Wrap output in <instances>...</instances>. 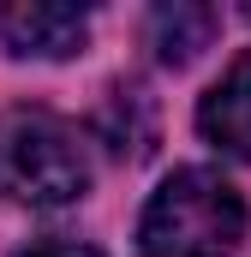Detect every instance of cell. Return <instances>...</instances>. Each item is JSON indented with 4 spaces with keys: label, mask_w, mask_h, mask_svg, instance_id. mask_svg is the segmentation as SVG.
<instances>
[{
    "label": "cell",
    "mask_w": 251,
    "mask_h": 257,
    "mask_svg": "<svg viewBox=\"0 0 251 257\" xmlns=\"http://www.w3.org/2000/svg\"><path fill=\"white\" fill-rule=\"evenodd\" d=\"M245 239V197L215 168H180L168 174L138 221L144 257H227Z\"/></svg>",
    "instance_id": "6da1fadb"
},
{
    "label": "cell",
    "mask_w": 251,
    "mask_h": 257,
    "mask_svg": "<svg viewBox=\"0 0 251 257\" xmlns=\"http://www.w3.org/2000/svg\"><path fill=\"white\" fill-rule=\"evenodd\" d=\"M84 186H90V156L66 120H54V114L6 120V132H0V197L54 209V203L84 197Z\"/></svg>",
    "instance_id": "7a4b0ae2"
},
{
    "label": "cell",
    "mask_w": 251,
    "mask_h": 257,
    "mask_svg": "<svg viewBox=\"0 0 251 257\" xmlns=\"http://www.w3.org/2000/svg\"><path fill=\"white\" fill-rule=\"evenodd\" d=\"M84 36H90L84 6H60V0H6L0 6V42L12 54L66 60L84 48Z\"/></svg>",
    "instance_id": "3957f363"
},
{
    "label": "cell",
    "mask_w": 251,
    "mask_h": 257,
    "mask_svg": "<svg viewBox=\"0 0 251 257\" xmlns=\"http://www.w3.org/2000/svg\"><path fill=\"white\" fill-rule=\"evenodd\" d=\"M197 132H203L215 150L245 156V162H251V54H245V60H233V66H227V78L203 96V108H197Z\"/></svg>",
    "instance_id": "277c9868"
},
{
    "label": "cell",
    "mask_w": 251,
    "mask_h": 257,
    "mask_svg": "<svg viewBox=\"0 0 251 257\" xmlns=\"http://www.w3.org/2000/svg\"><path fill=\"white\" fill-rule=\"evenodd\" d=\"M221 30V12L215 6H197V0H174V6H156L150 12V48L162 54L168 66L197 60Z\"/></svg>",
    "instance_id": "5b68a950"
},
{
    "label": "cell",
    "mask_w": 251,
    "mask_h": 257,
    "mask_svg": "<svg viewBox=\"0 0 251 257\" xmlns=\"http://www.w3.org/2000/svg\"><path fill=\"white\" fill-rule=\"evenodd\" d=\"M24 257H102L96 245H78V239H42V245H30Z\"/></svg>",
    "instance_id": "8992f818"
},
{
    "label": "cell",
    "mask_w": 251,
    "mask_h": 257,
    "mask_svg": "<svg viewBox=\"0 0 251 257\" xmlns=\"http://www.w3.org/2000/svg\"><path fill=\"white\" fill-rule=\"evenodd\" d=\"M245 18H251V12H245Z\"/></svg>",
    "instance_id": "52a82bcc"
}]
</instances>
